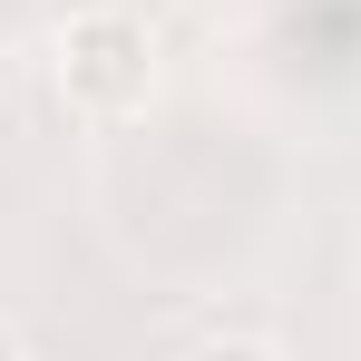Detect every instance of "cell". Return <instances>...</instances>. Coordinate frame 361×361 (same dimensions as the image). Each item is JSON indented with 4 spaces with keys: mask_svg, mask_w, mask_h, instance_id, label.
Here are the masks:
<instances>
[{
    "mask_svg": "<svg viewBox=\"0 0 361 361\" xmlns=\"http://www.w3.org/2000/svg\"><path fill=\"white\" fill-rule=\"evenodd\" d=\"M49 78H59L68 118L118 127V118H137L157 98V30L137 10H118V0H88V10H68L59 39H49Z\"/></svg>",
    "mask_w": 361,
    "mask_h": 361,
    "instance_id": "obj_1",
    "label": "cell"
},
{
    "mask_svg": "<svg viewBox=\"0 0 361 361\" xmlns=\"http://www.w3.org/2000/svg\"><path fill=\"white\" fill-rule=\"evenodd\" d=\"M0 361H30V342H20V332H10V322H0Z\"/></svg>",
    "mask_w": 361,
    "mask_h": 361,
    "instance_id": "obj_3",
    "label": "cell"
},
{
    "mask_svg": "<svg viewBox=\"0 0 361 361\" xmlns=\"http://www.w3.org/2000/svg\"><path fill=\"white\" fill-rule=\"evenodd\" d=\"M185 361H283L274 342H254V332H215V342H195Z\"/></svg>",
    "mask_w": 361,
    "mask_h": 361,
    "instance_id": "obj_2",
    "label": "cell"
}]
</instances>
